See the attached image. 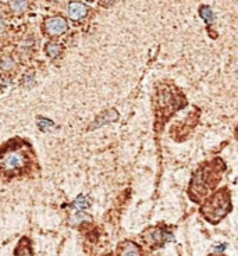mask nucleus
Listing matches in <instances>:
<instances>
[{
	"label": "nucleus",
	"mask_w": 238,
	"mask_h": 256,
	"mask_svg": "<svg viewBox=\"0 0 238 256\" xmlns=\"http://www.w3.org/2000/svg\"><path fill=\"white\" fill-rule=\"evenodd\" d=\"M230 210V198L225 190L219 191L206 202L202 212L211 222H218Z\"/></svg>",
	"instance_id": "f257e3e1"
},
{
	"label": "nucleus",
	"mask_w": 238,
	"mask_h": 256,
	"mask_svg": "<svg viewBox=\"0 0 238 256\" xmlns=\"http://www.w3.org/2000/svg\"><path fill=\"white\" fill-rule=\"evenodd\" d=\"M26 163V155L20 149L4 152L0 158V169L4 171H14L22 169Z\"/></svg>",
	"instance_id": "f03ea898"
},
{
	"label": "nucleus",
	"mask_w": 238,
	"mask_h": 256,
	"mask_svg": "<svg viewBox=\"0 0 238 256\" xmlns=\"http://www.w3.org/2000/svg\"><path fill=\"white\" fill-rule=\"evenodd\" d=\"M43 28H45V32L49 36H60V35L67 32L68 24L63 17H50V18H47L45 21Z\"/></svg>",
	"instance_id": "7ed1b4c3"
},
{
	"label": "nucleus",
	"mask_w": 238,
	"mask_h": 256,
	"mask_svg": "<svg viewBox=\"0 0 238 256\" xmlns=\"http://www.w3.org/2000/svg\"><path fill=\"white\" fill-rule=\"evenodd\" d=\"M117 118H119V113L116 112L114 109H109V110H106V112H103L102 114H99L98 117L95 118V121L88 127V130L92 131L95 128H99V127L107 124V123L116 121Z\"/></svg>",
	"instance_id": "20e7f679"
},
{
	"label": "nucleus",
	"mask_w": 238,
	"mask_h": 256,
	"mask_svg": "<svg viewBox=\"0 0 238 256\" xmlns=\"http://www.w3.org/2000/svg\"><path fill=\"white\" fill-rule=\"evenodd\" d=\"M88 14V7L84 3H79V1H73L68 4V17L74 21L82 20Z\"/></svg>",
	"instance_id": "39448f33"
},
{
	"label": "nucleus",
	"mask_w": 238,
	"mask_h": 256,
	"mask_svg": "<svg viewBox=\"0 0 238 256\" xmlns=\"http://www.w3.org/2000/svg\"><path fill=\"white\" fill-rule=\"evenodd\" d=\"M120 256H141V250L137 244L127 241L120 247Z\"/></svg>",
	"instance_id": "423d86ee"
},
{
	"label": "nucleus",
	"mask_w": 238,
	"mask_h": 256,
	"mask_svg": "<svg viewBox=\"0 0 238 256\" xmlns=\"http://www.w3.org/2000/svg\"><path fill=\"white\" fill-rule=\"evenodd\" d=\"M14 256H33L32 254V247L29 240L22 238L18 244V247L15 248V255Z\"/></svg>",
	"instance_id": "0eeeda50"
},
{
	"label": "nucleus",
	"mask_w": 238,
	"mask_h": 256,
	"mask_svg": "<svg viewBox=\"0 0 238 256\" xmlns=\"http://www.w3.org/2000/svg\"><path fill=\"white\" fill-rule=\"evenodd\" d=\"M89 205H91V201H89L85 195H79V197L74 201L73 204H71V208H73L75 212H82V210L88 209Z\"/></svg>",
	"instance_id": "6e6552de"
},
{
	"label": "nucleus",
	"mask_w": 238,
	"mask_h": 256,
	"mask_svg": "<svg viewBox=\"0 0 238 256\" xmlns=\"http://www.w3.org/2000/svg\"><path fill=\"white\" fill-rule=\"evenodd\" d=\"M45 50H46V54L50 59H56L61 53V46H60L59 43H56V42H50V43L46 45Z\"/></svg>",
	"instance_id": "1a4fd4ad"
},
{
	"label": "nucleus",
	"mask_w": 238,
	"mask_h": 256,
	"mask_svg": "<svg viewBox=\"0 0 238 256\" xmlns=\"http://www.w3.org/2000/svg\"><path fill=\"white\" fill-rule=\"evenodd\" d=\"M199 14H201V17L204 18V21H205L206 24H211L212 21L216 18V15H215V13H213V10H212L211 7H208V6L201 7Z\"/></svg>",
	"instance_id": "9d476101"
},
{
	"label": "nucleus",
	"mask_w": 238,
	"mask_h": 256,
	"mask_svg": "<svg viewBox=\"0 0 238 256\" xmlns=\"http://www.w3.org/2000/svg\"><path fill=\"white\" fill-rule=\"evenodd\" d=\"M14 67H15V63H14V60L11 57L3 56L0 59V70H3V71H11Z\"/></svg>",
	"instance_id": "9b49d317"
},
{
	"label": "nucleus",
	"mask_w": 238,
	"mask_h": 256,
	"mask_svg": "<svg viewBox=\"0 0 238 256\" xmlns=\"http://www.w3.org/2000/svg\"><path fill=\"white\" fill-rule=\"evenodd\" d=\"M36 124H38V127H39L40 131H47V130H50V128L54 127V123H53L52 120H49V118H43V117H38Z\"/></svg>",
	"instance_id": "f8f14e48"
},
{
	"label": "nucleus",
	"mask_w": 238,
	"mask_h": 256,
	"mask_svg": "<svg viewBox=\"0 0 238 256\" xmlns=\"http://www.w3.org/2000/svg\"><path fill=\"white\" fill-rule=\"evenodd\" d=\"M88 219H89V217L86 216V215H84L82 212H78V213H75V215L71 216V219H70V223L79 224V223H82L84 220H88Z\"/></svg>",
	"instance_id": "ddd939ff"
},
{
	"label": "nucleus",
	"mask_w": 238,
	"mask_h": 256,
	"mask_svg": "<svg viewBox=\"0 0 238 256\" xmlns=\"http://www.w3.org/2000/svg\"><path fill=\"white\" fill-rule=\"evenodd\" d=\"M10 6H11V8H13L14 11H21V10L25 8L26 1H11Z\"/></svg>",
	"instance_id": "4468645a"
},
{
	"label": "nucleus",
	"mask_w": 238,
	"mask_h": 256,
	"mask_svg": "<svg viewBox=\"0 0 238 256\" xmlns=\"http://www.w3.org/2000/svg\"><path fill=\"white\" fill-rule=\"evenodd\" d=\"M22 82H24V85L26 86L33 85V82H35V75H33L32 72H28L25 77H24V81H22Z\"/></svg>",
	"instance_id": "2eb2a0df"
},
{
	"label": "nucleus",
	"mask_w": 238,
	"mask_h": 256,
	"mask_svg": "<svg viewBox=\"0 0 238 256\" xmlns=\"http://www.w3.org/2000/svg\"><path fill=\"white\" fill-rule=\"evenodd\" d=\"M3 28H4V22L1 21V22H0V31H3Z\"/></svg>",
	"instance_id": "dca6fc26"
},
{
	"label": "nucleus",
	"mask_w": 238,
	"mask_h": 256,
	"mask_svg": "<svg viewBox=\"0 0 238 256\" xmlns=\"http://www.w3.org/2000/svg\"><path fill=\"white\" fill-rule=\"evenodd\" d=\"M1 88H3V79L0 77V91H1Z\"/></svg>",
	"instance_id": "f3484780"
}]
</instances>
